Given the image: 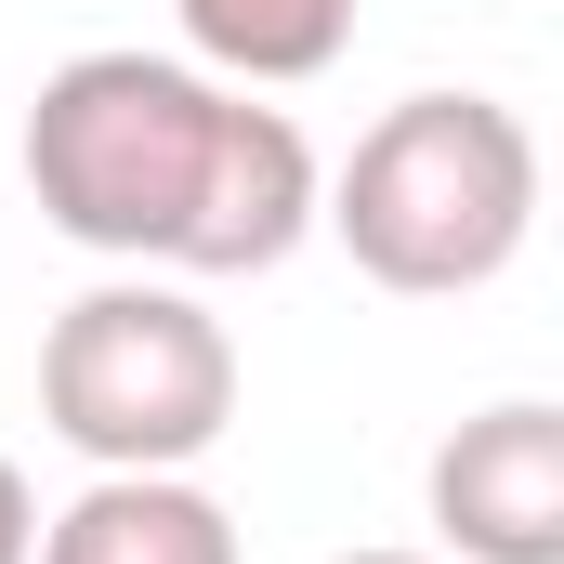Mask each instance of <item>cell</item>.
I'll use <instances>...</instances> for the list:
<instances>
[{
	"instance_id": "obj_5",
	"label": "cell",
	"mask_w": 564,
	"mask_h": 564,
	"mask_svg": "<svg viewBox=\"0 0 564 564\" xmlns=\"http://www.w3.org/2000/svg\"><path fill=\"white\" fill-rule=\"evenodd\" d=\"M26 564H250L237 552V512L197 486V473H93Z\"/></svg>"
},
{
	"instance_id": "obj_4",
	"label": "cell",
	"mask_w": 564,
	"mask_h": 564,
	"mask_svg": "<svg viewBox=\"0 0 564 564\" xmlns=\"http://www.w3.org/2000/svg\"><path fill=\"white\" fill-rule=\"evenodd\" d=\"M433 539L459 564H564V408L512 394L433 446Z\"/></svg>"
},
{
	"instance_id": "obj_1",
	"label": "cell",
	"mask_w": 564,
	"mask_h": 564,
	"mask_svg": "<svg viewBox=\"0 0 564 564\" xmlns=\"http://www.w3.org/2000/svg\"><path fill=\"white\" fill-rule=\"evenodd\" d=\"M26 197L53 237L171 276H276L315 237V144L289 106H250L171 53H66L26 93Z\"/></svg>"
},
{
	"instance_id": "obj_8",
	"label": "cell",
	"mask_w": 564,
	"mask_h": 564,
	"mask_svg": "<svg viewBox=\"0 0 564 564\" xmlns=\"http://www.w3.org/2000/svg\"><path fill=\"white\" fill-rule=\"evenodd\" d=\"M341 564H433V552H341Z\"/></svg>"
},
{
	"instance_id": "obj_6",
	"label": "cell",
	"mask_w": 564,
	"mask_h": 564,
	"mask_svg": "<svg viewBox=\"0 0 564 564\" xmlns=\"http://www.w3.org/2000/svg\"><path fill=\"white\" fill-rule=\"evenodd\" d=\"M171 13H184L197 66H224L237 93L315 79V66H341V40H355V0H171Z\"/></svg>"
},
{
	"instance_id": "obj_2",
	"label": "cell",
	"mask_w": 564,
	"mask_h": 564,
	"mask_svg": "<svg viewBox=\"0 0 564 564\" xmlns=\"http://www.w3.org/2000/svg\"><path fill=\"white\" fill-rule=\"evenodd\" d=\"M315 224L355 250L368 289L459 302V289L512 276V250L539 237V132L499 93H408L355 132Z\"/></svg>"
},
{
	"instance_id": "obj_3",
	"label": "cell",
	"mask_w": 564,
	"mask_h": 564,
	"mask_svg": "<svg viewBox=\"0 0 564 564\" xmlns=\"http://www.w3.org/2000/svg\"><path fill=\"white\" fill-rule=\"evenodd\" d=\"M40 421L93 473H197L237 421V341L197 289L106 276L40 341Z\"/></svg>"
},
{
	"instance_id": "obj_7",
	"label": "cell",
	"mask_w": 564,
	"mask_h": 564,
	"mask_svg": "<svg viewBox=\"0 0 564 564\" xmlns=\"http://www.w3.org/2000/svg\"><path fill=\"white\" fill-rule=\"evenodd\" d=\"M40 552V499H26V473L0 459V564H26Z\"/></svg>"
}]
</instances>
